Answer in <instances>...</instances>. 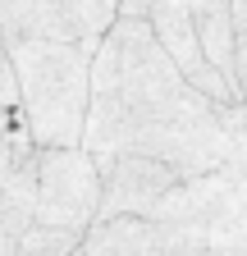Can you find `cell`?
Masks as SVG:
<instances>
[{
	"label": "cell",
	"mask_w": 247,
	"mask_h": 256,
	"mask_svg": "<svg viewBox=\"0 0 247 256\" xmlns=\"http://www.w3.org/2000/svg\"><path fill=\"white\" fill-rule=\"evenodd\" d=\"M78 146L87 156H156L178 174H210L224 165L220 106L192 92L146 18H114L92 50Z\"/></svg>",
	"instance_id": "6da1fadb"
},
{
	"label": "cell",
	"mask_w": 247,
	"mask_h": 256,
	"mask_svg": "<svg viewBox=\"0 0 247 256\" xmlns=\"http://www.w3.org/2000/svg\"><path fill=\"white\" fill-rule=\"evenodd\" d=\"M96 42H10L18 119L37 146H78L87 114V78Z\"/></svg>",
	"instance_id": "7a4b0ae2"
},
{
	"label": "cell",
	"mask_w": 247,
	"mask_h": 256,
	"mask_svg": "<svg viewBox=\"0 0 247 256\" xmlns=\"http://www.w3.org/2000/svg\"><path fill=\"white\" fill-rule=\"evenodd\" d=\"M151 224H183L215 252L247 247V178L229 170L183 174L151 210Z\"/></svg>",
	"instance_id": "3957f363"
},
{
	"label": "cell",
	"mask_w": 247,
	"mask_h": 256,
	"mask_svg": "<svg viewBox=\"0 0 247 256\" xmlns=\"http://www.w3.org/2000/svg\"><path fill=\"white\" fill-rule=\"evenodd\" d=\"M96 202H101V174L82 146H37L32 224L82 234L96 220Z\"/></svg>",
	"instance_id": "277c9868"
},
{
	"label": "cell",
	"mask_w": 247,
	"mask_h": 256,
	"mask_svg": "<svg viewBox=\"0 0 247 256\" xmlns=\"http://www.w3.org/2000/svg\"><path fill=\"white\" fill-rule=\"evenodd\" d=\"M119 0H0L5 42H101L114 23Z\"/></svg>",
	"instance_id": "5b68a950"
},
{
	"label": "cell",
	"mask_w": 247,
	"mask_h": 256,
	"mask_svg": "<svg viewBox=\"0 0 247 256\" xmlns=\"http://www.w3.org/2000/svg\"><path fill=\"white\" fill-rule=\"evenodd\" d=\"M101 174V202H96V220L110 215H138L151 220L156 202L183 178L174 165L156 156H133V151H114V156H92Z\"/></svg>",
	"instance_id": "8992f818"
},
{
	"label": "cell",
	"mask_w": 247,
	"mask_h": 256,
	"mask_svg": "<svg viewBox=\"0 0 247 256\" xmlns=\"http://www.w3.org/2000/svg\"><path fill=\"white\" fill-rule=\"evenodd\" d=\"M192 32H197V46H202L206 64L234 87V37H238V28H234V18H229V5H215V10L192 14ZM234 96H238V92H234Z\"/></svg>",
	"instance_id": "52a82bcc"
},
{
	"label": "cell",
	"mask_w": 247,
	"mask_h": 256,
	"mask_svg": "<svg viewBox=\"0 0 247 256\" xmlns=\"http://www.w3.org/2000/svg\"><path fill=\"white\" fill-rule=\"evenodd\" d=\"M146 256H247V247L242 252H215L183 224H151V252Z\"/></svg>",
	"instance_id": "ba28073f"
},
{
	"label": "cell",
	"mask_w": 247,
	"mask_h": 256,
	"mask_svg": "<svg viewBox=\"0 0 247 256\" xmlns=\"http://www.w3.org/2000/svg\"><path fill=\"white\" fill-rule=\"evenodd\" d=\"M220 128H224V165L220 170L247 178V106L242 101L220 106Z\"/></svg>",
	"instance_id": "9c48e42d"
},
{
	"label": "cell",
	"mask_w": 247,
	"mask_h": 256,
	"mask_svg": "<svg viewBox=\"0 0 247 256\" xmlns=\"http://www.w3.org/2000/svg\"><path fill=\"white\" fill-rule=\"evenodd\" d=\"M78 229H50V224H28L14 256H74L78 252Z\"/></svg>",
	"instance_id": "30bf717a"
},
{
	"label": "cell",
	"mask_w": 247,
	"mask_h": 256,
	"mask_svg": "<svg viewBox=\"0 0 247 256\" xmlns=\"http://www.w3.org/2000/svg\"><path fill=\"white\" fill-rule=\"evenodd\" d=\"M18 101V87H14V69H10V42L0 32V106H14Z\"/></svg>",
	"instance_id": "8fae6325"
},
{
	"label": "cell",
	"mask_w": 247,
	"mask_h": 256,
	"mask_svg": "<svg viewBox=\"0 0 247 256\" xmlns=\"http://www.w3.org/2000/svg\"><path fill=\"white\" fill-rule=\"evenodd\" d=\"M234 92L238 101H247V32L234 37Z\"/></svg>",
	"instance_id": "7c38bea8"
},
{
	"label": "cell",
	"mask_w": 247,
	"mask_h": 256,
	"mask_svg": "<svg viewBox=\"0 0 247 256\" xmlns=\"http://www.w3.org/2000/svg\"><path fill=\"white\" fill-rule=\"evenodd\" d=\"M229 18L238 32H247V0H229Z\"/></svg>",
	"instance_id": "4fadbf2b"
}]
</instances>
